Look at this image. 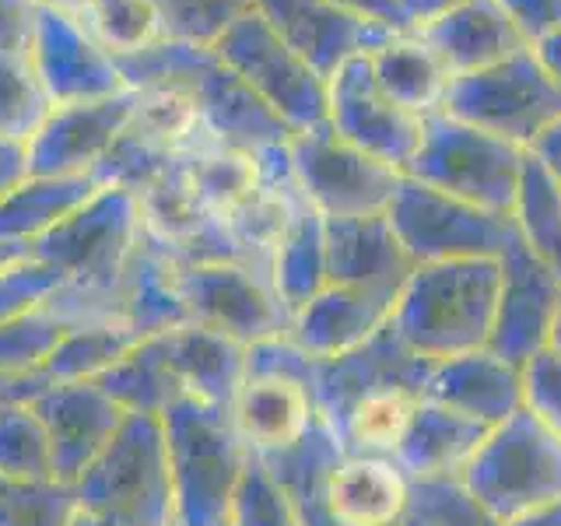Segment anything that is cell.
Returning <instances> with one entry per match:
<instances>
[{
	"mask_svg": "<svg viewBox=\"0 0 561 526\" xmlns=\"http://www.w3.org/2000/svg\"><path fill=\"white\" fill-rule=\"evenodd\" d=\"M25 256H32L28 245H18V242H4V239H0V271L14 267V263L25 260Z\"/></svg>",
	"mask_w": 561,
	"mask_h": 526,
	"instance_id": "91938a15",
	"label": "cell"
},
{
	"mask_svg": "<svg viewBox=\"0 0 561 526\" xmlns=\"http://www.w3.org/2000/svg\"><path fill=\"white\" fill-rule=\"evenodd\" d=\"M526 43H540L561 25V0H499Z\"/></svg>",
	"mask_w": 561,
	"mask_h": 526,
	"instance_id": "c3c4849f",
	"label": "cell"
},
{
	"mask_svg": "<svg viewBox=\"0 0 561 526\" xmlns=\"http://www.w3.org/2000/svg\"><path fill=\"white\" fill-rule=\"evenodd\" d=\"M288 151L298 190L323 218L386 215L403 180V172L393 165L333 134L330 123L295 134L288 140Z\"/></svg>",
	"mask_w": 561,
	"mask_h": 526,
	"instance_id": "4fadbf2b",
	"label": "cell"
},
{
	"mask_svg": "<svg viewBox=\"0 0 561 526\" xmlns=\"http://www.w3.org/2000/svg\"><path fill=\"white\" fill-rule=\"evenodd\" d=\"M428 400L495 428L523 411V365L495 355L491 347L435 362Z\"/></svg>",
	"mask_w": 561,
	"mask_h": 526,
	"instance_id": "603a6c76",
	"label": "cell"
},
{
	"mask_svg": "<svg viewBox=\"0 0 561 526\" xmlns=\"http://www.w3.org/2000/svg\"><path fill=\"white\" fill-rule=\"evenodd\" d=\"M453 481H417L414 499L393 526H443L446 491Z\"/></svg>",
	"mask_w": 561,
	"mask_h": 526,
	"instance_id": "681fc988",
	"label": "cell"
},
{
	"mask_svg": "<svg viewBox=\"0 0 561 526\" xmlns=\"http://www.w3.org/2000/svg\"><path fill=\"white\" fill-rule=\"evenodd\" d=\"M175 285L193 323L245 347L291 333V312L277 298L271 274L253 263H190L175 267Z\"/></svg>",
	"mask_w": 561,
	"mask_h": 526,
	"instance_id": "5bb4252c",
	"label": "cell"
},
{
	"mask_svg": "<svg viewBox=\"0 0 561 526\" xmlns=\"http://www.w3.org/2000/svg\"><path fill=\"white\" fill-rule=\"evenodd\" d=\"M443 526H491V523L481 516V508L467 499V491L453 481V484H449V491H446Z\"/></svg>",
	"mask_w": 561,
	"mask_h": 526,
	"instance_id": "f5cc1de1",
	"label": "cell"
},
{
	"mask_svg": "<svg viewBox=\"0 0 561 526\" xmlns=\"http://www.w3.org/2000/svg\"><path fill=\"white\" fill-rule=\"evenodd\" d=\"M327 221V281L341 288L373 295L397 309L417 263L403 250L386 215L368 218H323Z\"/></svg>",
	"mask_w": 561,
	"mask_h": 526,
	"instance_id": "44dd1931",
	"label": "cell"
},
{
	"mask_svg": "<svg viewBox=\"0 0 561 526\" xmlns=\"http://www.w3.org/2000/svg\"><path fill=\"white\" fill-rule=\"evenodd\" d=\"M523 408L561 435V351L543 347L523 365Z\"/></svg>",
	"mask_w": 561,
	"mask_h": 526,
	"instance_id": "bcb514c9",
	"label": "cell"
},
{
	"mask_svg": "<svg viewBox=\"0 0 561 526\" xmlns=\"http://www.w3.org/2000/svg\"><path fill=\"white\" fill-rule=\"evenodd\" d=\"M393 320V309L376 302L373 295L327 285L312 302L295 312L288 338L306 351L309 358H337L365 344Z\"/></svg>",
	"mask_w": 561,
	"mask_h": 526,
	"instance_id": "484cf974",
	"label": "cell"
},
{
	"mask_svg": "<svg viewBox=\"0 0 561 526\" xmlns=\"http://www.w3.org/2000/svg\"><path fill=\"white\" fill-rule=\"evenodd\" d=\"M491 526H495V523H491Z\"/></svg>",
	"mask_w": 561,
	"mask_h": 526,
	"instance_id": "e7e4bbea",
	"label": "cell"
},
{
	"mask_svg": "<svg viewBox=\"0 0 561 526\" xmlns=\"http://www.w3.org/2000/svg\"><path fill=\"white\" fill-rule=\"evenodd\" d=\"M523 165L526 148L438 110L421 123V145L403 175L463 204L513 215Z\"/></svg>",
	"mask_w": 561,
	"mask_h": 526,
	"instance_id": "9c48e42d",
	"label": "cell"
},
{
	"mask_svg": "<svg viewBox=\"0 0 561 526\" xmlns=\"http://www.w3.org/2000/svg\"><path fill=\"white\" fill-rule=\"evenodd\" d=\"M368 60H373V75L379 88L408 113L425 119L443 110L453 75L443 67V60L417 39V32L393 35L386 46L368 53Z\"/></svg>",
	"mask_w": 561,
	"mask_h": 526,
	"instance_id": "4dcf8cb0",
	"label": "cell"
},
{
	"mask_svg": "<svg viewBox=\"0 0 561 526\" xmlns=\"http://www.w3.org/2000/svg\"><path fill=\"white\" fill-rule=\"evenodd\" d=\"M162 347L183 397L232 408V397L245 376V344L190 320L165 330Z\"/></svg>",
	"mask_w": 561,
	"mask_h": 526,
	"instance_id": "d4e9b609",
	"label": "cell"
},
{
	"mask_svg": "<svg viewBox=\"0 0 561 526\" xmlns=\"http://www.w3.org/2000/svg\"><path fill=\"white\" fill-rule=\"evenodd\" d=\"M232 425L256 460L291 449L323 421L316 400V358L291 338L245 347V376L232 397Z\"/></svg>",
	"mask_w": 561,
	"mask_h": 526,
	"instance_id": "52a82bcc",
	"label": "cell"
},
{
	"mask_svg": "<svg viewBox=\"0 0 561 526\" xmlns=\"http://www.w3.org/2000/svg\"><path fill=\"white\" fill-rule=\"evenodd\" d=\"M46 386L43 376H0V403L4 400H28Z\"/></svg>",
	"mask_w": 561,
	"mask_h": 526,
	"instance_id": "9f6ffc18",
	"label": "cell"
},
{
	"mask_svg": "<svg viewBox=\"0 0 561 526\" xmlns=\"http://www.w3.org/2000/svg\"><path fill=\"white\" fill-rule=\"evenodd\" d=\"M28 175H32L28 172V145L0 137V201L11 197Z\"/></svg>",
	"mask_w": 561,
	"mask_h": 526,
	"instance_id": "f907efd6",
	"label": "cell"
},
{
	"mask_svg": "<svg viewBox=\"0 0 561 526\" xmlns=\"http://www.w3.org/2000/svg\"><path fill=\"white\" fill-rule=\"evenodd\" d=\"M70 526H110V523H102L99 516H92V513H84V508H78V516L70 519Z\"/></svg>",
	"mask_w": 561,
	"mask_h": 526,
	"instance_id": "6125c7cd",
	"label": "cell"
},
{
	"mask_svg": "<svg viewBox=\"0 0 561 526\" xmlns=\"http://www.w3.org/2000/svg\"><path fill=\"white\" fill-rule=\"evenodd\" d=\"M78 22L92 32L95 43L110 49L113 57L137 53L158 39H165L151 0H88V8L78 14Z\"/></svg>",
	"mask_w": 561,
	"mask_h": 526,
	"instance_id": "60d3db41",
	"label": "cell"
},
{
	"mask_svg": "<svg viewBox=\"0 0 561 526\" xmlns=\"http://www.w3.org/2000/svg\"><path fill=\"white\" fill-rule=\"evenodd\" d=\"M28 403L43 418L53 446V473L64 484H75L130 418L95 379L46 382Z\"/></svg>",
	"mask_w": 561,
	"mask_h": 526,
	"instance_id": "e0dca14e",
	"label": "cell"
},
{
	"mask_svg": "<svg viewBox=\"0 0 561 526\" xmlns=\"http://www.w3.org/2000/svg\"><path fill=\"white\" fill-rule=\"evenodd\" d=\"M443 113L530 151L561 119V84L543 70L534 46H526L495 67L453 78Z\"/></svg>",
	"mask_w": 561,
	"mask_h": 526,
	"instance_id": "30bf717a",
	"label": "cell"
},
{
	"mask_svg": "<svg viewBox=\"0 0 561 526\" xmlns=\"http://www.w3.org/2000/svg\"><path fill=\"white\" fill-rule=\"evenodd\" d=\"M70 327L75 323L53 302L4 323L0 327V376H43L46 362Z\"/></svg>",
	"mask_w": 561,
	"mask_h": 526,
	"instance_id": "ab89813d",
	"label": "cell"
},
{
	"mask_svg": "<svg viewBox=\"0 0 561 526\" xmlns=\"http://www.w3.org/2000/svg\"><path fill=\"white\" fill-rule=\"evenodd\" d=\"M534 53H537V60L543 64V70H548V75L561 84V25L543 35L540 43H534Z\"/></svg>",
	"mask_w": 561,
	"mask_h": 526,
	"instance_id": "6f0895ef",
	"label": "cell"
},
{
	"mask_svg": "<svg viewBox=\"0 0 561 526\" xmlns=\"http://www.w3.org/2000/svg\"><path fill=\"white\" fill-rule=\"evenodd\" d=\"M330 4H337L351 14L358 18H368V22H379L386 28H397V32H414L411 22L403 18L400 4L397 0H330Z\"/></svg>",
	"mask_w": 561,
	"mask_h": 526,
	"instance_id": "816d5d0a",
	"label": "cell"
},
{
	"mask_svg": "<svg viewBox=\"0 0 561 526\" xmlns=\"http://www.w3.org/2000/svg\"><path fill=\"white\" fill-rule=\"evenodd\" d=\"M502 288L491 330V351L516 365H526L537 351L551 347V330L561 309V277L523 245L519 232L499 256Z\"/></svg>",
	"mask_w": 561,
	"mask_h": 526,
	"instance_id": "d6986e66",
	"label": "cell"
},
{
	"mask_svg": "<svg viewBox=\"0 0 561 526\" xmlns=\"http://www.w3.org/2000/svg\"><path fill=\"white\" fill-rule=\"evenodd\" d=\"M180 158L165 137H158L151 127L134 119L127 123V130L116 137V145L110 148V155L102 158V165L95 169V180L102 186H119V190H130V193H140L148 190L154 180H162V175L172 169V162Z\"/></svg>",
	"mask_w": 561,
	"mask_h": 526,
	"instance_id": "8d00e7d4",
	"label": "cell"
},
{
	"mask_svg": "<svg viewBox=\"0 0 561 526\" xmlns=\"http://www.w3.org/2000/svg\"><path fill=\"white\" fill-rule=\"evenodd\" d=\"M508 218H513L526 250L561 277V183L543 169L534 151H526L516 204Z\"/></svg>",
	"mask_w": 561,
	"mask_h": 526,
	"instance_id": "836d02e7",
	"label": "cell"
},
{
	"mask_svg": "<svg viewBox=\"0 0 561 526\" xmlns=\"http://www.w3.org/2000/svg\"><path fill=\"white\" fill-rule=\"evenodd\" d=\"M502 526H561V502L548 505V508H537V513H526L519 519H508Z\"/></svg>",
	"mask_w": 561,
	"mask_h": 526,
	"instance_id": "680465c9",
	"label": "cell"
},
{
	"mask_svg": "<svg viewBox=\"0 0 561 526\" xmlns=\"http://www.w3.org/2000/svg\"><path fill=\"white\" fill-rule=\"evenodd\" d=\"M53 113V99L35 75L32 53H0V137L28 140Z\"/></svg>",
	"mask_w": 561,
	"mask_h": 526,
	"instance_id": "f35d334b",
	"label": "cell"
},
{
	"mask_svg": "<svg viewBox=\"0 0 561 526\" xmlns=\"http://www.w3.org/2000/svg\"><path fill=\"white\" fill-rule=\"evenodd\" d=\"M151 8L162 22L165 39L215 46L253 4L250 0H151Z\"/></svg>",
	"mask_w": 561,
	"mask_h": 526,
	"instance_id": "7bdbcfd3",
	"label": "cell"
},
{
	"mask_svg": "<svg viewBox=\"0 0 561 526\" xmlns=\"http://www.w3.org/2000/svg\"><path fill=\"white\" fill-rule=\"evenodd\" d=\"M140 242H145V225H140L137 193L102 186L92 201L28 250L64 277V288L49 302L78 327L116 320V291Z\"/></svg>",
	"mask_w": 561,
	"mask_h": 526,
	"instance_id": "7a4b0ae2",
	"label": "cell"
},
{
	"mask_svg": "<svg viewBox=\"0 0 561 526\" xmlns=\"http://www.w3.org/2000/svg\"><path fill=\"white\" fill-rule=\"evenodd\" d=\"M183 169L197 201L218 218L260 186L256 155L221 145L218 137H204L197 148L183 151Z\"/></svg>",
	"mask_w": 561,
	"mask_h": 526,
	"instance_id": "d6a6232c",
	"label": "cell"
},
{
	"mask_svg": "<svg viewBox=\"0 0 561 526\" xmlns=\"http://www.w3.org/2000/svg\"><path fill=\"white\" fill-rule=\"evenodd\" d=\"M60 288H64V277L53 271L49 263L35 256H25V260H18L14 267L0 271V327L46 306Z\"/></svg>",
	"mask_w": 561,
	"mask_h": 526,
	"instance_id": "ee69618b",
	"label": "cell"
},
{
	"mask_svg": "<svg viewBox=\"0 0 561 526\" xmlns=\"http://www.w3.org/2000/svg\"><path fill=\"white\" fill-rule=\"evenodd\" d=\"M35 4H43V8H57V11H67V14H81L88 8V0H35Z\"/></svg>",
	"mask_w": 561,
	"mask_h": 526,
	"instance_id": "94428289",
	"label": "cell"
},
{
	"mask_svg": "<svg viewBox=\"0 0 561 526\" xmlns=\"http://www.w3.org/2000/svg\"><path fill=\"white\" fill-rule=\"evenodd\" d=\"M386 218L417 267L446 260H499L516 239L508 215L446 197L411 175L400 180Z\"/></svg>",
	"mask_w": 561,
	"mask_h": 526,
	"instance_id": "8fae6325",
	"label": "cell"
},
{
	"mask_svg": "<svg viewBox=\"0 0 561 526\" xmlns=\"http://www.w3.org/2000/svg\"><path fill=\"white\" fill-rule=\"evenodd\" d=\"M330 88V127L347 145L403 172L421 145V116L408 113L382 92L368 53L351 57L337 75L327 81Z\"/></svg>",
	"mask_w": 561,
	"mask_h": 526,
	"instance_id": "9a60e30c",
	"label": "cell"
},
{
	"mask_svg": "<svg viewBox=\"0 0 561 526\" xmlns=\"http://www.w3.org/2000/svg\"><path fill=\"white\" fill-rule=\"evenodd\" d=\"M488 432L491 428L481 425V421L449 411L435 400H425V408L417 411L414 425L397 453V464L414 481H460Z\"/></svg>",
	"mask_w": 561,
	"mask_h": 526,
	"instance_id": "4316f807",
	"label": "cell"
},
{
	"mask_svg": "<svg viewBox=\"0 0 561 526\" xmlns=\"http://www.w3.org/2000/svg\"><path fill=\"white\" fill-rule=\"evenodd\" d=\"M75 516V484L0 478V526H70Z\"/></svg>",
	"mask_w": 561,
	"mask_h": 526,
	"instance_id": "b9f144b4",
	"label": "cell"
},
{
	"mask_svg": "<svg viewBox=\"0 0 561 526\" xmlns=\"http://www.w3.org/2000/svg\"><path fill=\"white\" fill-rule=\"evenodd\" d=\"M28 400L0 403V478L57 481L46 425Z\"/></svg>",
	"mask_w": 561,
	"mask_h": 526,
	"instance_id": "74e56055",
	"label": "cell"
},
{
	"mask_svg": "<svg viewBox=\"0 0 561 526\" xmlns=\"http://www.w3.org/2000/svg\"><path fill=\"white\" fill-rule=\"evenodd\" d=\"M295 134L323 127L330 119L327 78L298 57L291 46L250 8L210 46Z\"/></svg>",
	"mask_w": 561,
	"mask_h": 526,
	"instance_id": "7c38bea8",
	"label": "cell"
},
{
	"mask_svg": "<svg viewBox=\"0 0 561 526\" xmlns=\"http://www.w3.org/2000/svg\"><path fill=\"white\" fill-rule=\"evenodd\" d=\"M271 285L285 309L302 312L316 295H320L327 281V221L309 201L298 204L295 218L288 225L285 239L271 256Z\"/></svg>",
	"mask_w": 561,
	"mask_h": 526,
	"instance_id": "1f68e13d",
	"label": "cell"
},
{
	"mask_svg": "<svg viewBox=\"0 0 561 526\" xmlns=\"http://www.w3.org/2000/svg\"><path fill=\"white\" fill-rule=\"evenodd\" d=\"M113 316L137 338H154V333L190 323L180 285H175V263L165 260L154 245L140 242L116 291Z\"/></svg>",
	"mask_w": 561,
	"mask_h": 526,
	"instance_id": "83f0119b",
	"label": "cell"
},
{
	"mask_svg": "<svg viewBox=\"0 0 561 526\" xmlns=\"http://www.w3.org/2000/svg\"><path fill=\"white\" fill-rule=\"evenodd\" d=\"M341 456L344 449L337 443V435L330 432L327 421H320L291 449L260 460L274 478V484L285 491L298 526H333L327 513V484H330V470L337 467Z\"/></svg>",
	"mask_w": 561,
	"mask_h": 526,
	"instance_id": "f1b7e54d",
	"label": "cell"
},
{
	"mask_svg": "<svg viewBox=\"0 0 561 526\" xmlns=\"http://www.w3.org/2000/svg\"><path fill=\"white\" fill-rule=\"evenodd\" d=\"M488 523H508L561 502V435L530 411H516L488 432L456 481Z\"/></svg>",
	"mask_w": 561,
	"mask_h": 526,
	"instance_id": "8992f818",
	"label": "cell"
},
{
	"mask_svg": "<svg viewBox=\"0 0 561 526\" xmlns=\"http://www.w3.org/2000/svg\"><path fill=\"white\" fill-rule=\"evenodd\" d=\"M250 4L280 35V43L291 46L327 81L351 57L376 53L393 35H403L330 4V0H250Z\"/></svg>",
	"mask_w": 561,
	"mask_h": 526,
	"instance_id": "2e32d148",
	"label": "cell"
},
{
	"mask_svg": "<svg viewBox=\"0 0 561 526\" xmlns=\"http://www.w3.org/2000/svg\"><path fill=\"white\" fill-rule=\"evenodd\" d=\"M140 341L145 338H137L134 330H127L116 320L78 323L67 330V338L53 351V358L43 368V379L46 382L102 379L119 358H127Z\"/></svg>",
	"mask_w": 561,
	"mask_h": 526,
	"instance_id": "d590c367",
	"label": "cell"
},
{
	"mask_svg": "<svg viewBox=\"0 0 561 526\" xmlns=\"http://www.w3.org/2000/svg\"><path fill=\"white\" fill-rule=\"evenodd\" d=\"M499 260L421 263L393 309V330L414 355L446 362L491 344L499 309Z\"/></svg>",
	"mask_w": 561,
	"mask_h": 526,
	"instance_id": "277c9868",
	"label": "cell"
},
{
	"mask_svg": "<svg viewBox=\"0 0 561 526\" xmlns=\"http://www.w3.org/2000/svg\"><path fill=\"white\" fill-rule=\"evenodd\" d=\"M530 151L540 158L543 169H548L554 180L561 183V119L554 123V127H548V130L537 137V145Z\"/></svg>",
	"mask_w": 561,
	"mask_h": 526,
	"instance_id": "db71d44e",
	"label": "cell"
},
{
	"mask_svg": "<svg viewBox=\"0 0 561 526\" xmlns=\"http://www.w3.org/2000/svg\"><path fill=\"white\" fill-rule=\"evenodd\" d=\"M39 8L35 0H0V53H32Z\"/></svg>",
	"mask_w": 561,
	"mask_h": 526,
	"instance_id": "7dc6e473",
	"label": "cell"
},
{
	"mask_svg": "<svg viewBox=\"0 0 561 526\" xmlns=\"http://www.w3.org/2000/svg\"><path fill=\"white\" fill-rule=\"evenodd\" d=\"M78 508L110 526H172V473L162 418L130 414L75 481Z\"/></svg>",
	"mask_w": 561,
	"mask_h": 526,
	"instance_id": "ba28073f",
	"label": "cell"
},
{
	"mask_svg": "<svg viewBox=\"0 0 561 526\" xmlns=\"http://www.w3.org/2000/svg\"><path fill=\"white\" fill-rule=\"evenodd\" d=\"M417 481L393 456L344 453L330 470L327 513L333 526H393L414 499Z\"/></svg>",
	"mask_w": 561,
	"mask_h": 526,
	"instance_id": "cb8c5ba5",
	"label": "cell"
},
{
	"mask_svg": "<svg viewBox=\"0 0 561 526\" xmlns=\"http://www.w3.org/2000/svg\"><path fill=\"white\" fill-rule=\"evenodd\" d=\"M551 347L561 351V309H558V320H554V330H551Z\"/></svg>",
	"mask_w": 561,
	"mask_h": 526,
	"instance_id": "be15d7a7",
	"label": "cell"
},
{
	"mask_svg": "<svg viewBox=\"0 0 561 526\" xmlns=\"http://www.w3.org/2000/svg\"><path fill=\"white\" fill-rule=\"evenodd\" d=\"M116 64L123 84L134 88V92H140V88L180 92L221 145L256 151L267 145H288L295 137L288 123L210 46L158 39L137 53H123Z\"/></svg>",
	"mask_w": 561,
	"mask_h": 526,
	"instance_id": "3957f363",
	"label": "cell"
},
{
	"mask_svg": "<svg viewBox=\"0 0 561 526\" xmlns=\"http://www.w3.org/2000/svg\"><path fill=\"white\" fill-rule=\"evenodd\" d=\"M232 526H298L285 491L274 484L267 467L253 460V456H250V467H245V478L236 499Z\"/></svg>",
	"mask_w": 561,
	"mask_h": 526,
	"instance_id": "f6af8a7d",
	"label": "cell"
},
{
	"mask_svg": "<svg viewBox=\"0 0 561 526\" xmlns=\"http://www.w3.org/2000/svg\"><path fill=\"white\" fill-rule=\"evenodd\" d=\"M162 428L172 473V526H232L250 453L228 408L175 397L162 411Z\"/></svg>",
	"mask_w": 561,
	"mask_h": 526,
	"instance_id": "5b68a950",
	"label": "cell"
},
{
	"mask_svg": "<svg viewBox=\"0 0 561 526\" xmlns=\"http://www.w3.org/2000/svg\"><path fill=\"white\" fill-rule=\"evenodd\" d=\"M105 393H110L127 414H154L162 418V411L180 393V382H175L172 368L165 362V347H162V333L140 341L127 358H119L110 373L95 379Z\"/></svg>",
	"mask_w": 561,
	"mask_h": 526,
	"instance_id": "e575fe53",
	"label": "cell"
},
{
	"mask_svg": "<svg viewBox=\"0 0 561 526\" xmlns=\"http://www.w3.org/2000/svg\"><path fill=\"white\" fill-rule=\"evenodd\" d=\"M32 64L53 105L99 102L127 88L113 53L99 46L75 14L57 8H39Z\"/></svg>",
	"mask_w": 561,
	"mask_h": 526,
	"instance_id": "ac0fdd59",
	"label": "cell"
},
{
	"mask_svg": "<svg viewBox=\"0 0 561 526\" xmlns=\"http://www.w3.org/2000/svg\"><path fill=\"white\" fill-rule=\"evenodd\" d=\"M397 4H400L403 18L411 22V28H417V25L432 22L435 14H443L446 8L460 4V0H397Z\"/></svg>",
	"mask_w": 561,
	"mask_h": 526,
	"instance_id": "11a10c76",
	"label": "cell"
},
{
	"mask_svg": "<svg viewBox=\"0 0 561 526\" xmlns=\"http://www.w3.org/2000/svg\"><path fill=\"white\" fill-rule=\"evenodd\" d=\"M432 365L400 341L393 323L347 355L316 362V400L341 449L397 460L428 400Z\"/></svg>",
	"mask_w": 561,
	"mask_h": 526,
	"instance_id": "6da1fadb",
	"label": "cell"
},
{
	"mask_svg": "<svg viewBox=\"0 0 561 526\" xmlns=\"http://www.w3.org/2000/svg\"><path fill=\"white\" fill-rule=\"evenodd\" d=\"M414 32L443 60L453 78L495 67L530 46L499 0H460V4L446 8Z\"/></svg>",
	"mask_w": 561,
	"mask_h": 526,
	"instance_id": "7402d4cb",
	"label": "cell"
},
{
	"mask_svg": "<svg viewBox=\"0 0 561 526\" xmlns=\"http://www.w3.org/2000/svg\"><path fill=\"white\" fill-rule=\"evenodd\" d=\"M102 190L95 175H28L0 201V239L32 245Z\"/></svg>",
	"mask_w": 561,
	"mask_h": 526,
	"instance_id": "f546056e",
	"label": "cell"
},
{
	"mask_svg": "<svg viewBox=\"0 0 561 526\" xmlns=\"http://www.w3.org/2000/svg\"><path fill=\"white\" fill-rule=\"evenodd\" d=\"M140 95L123 88L119 95L78 105H53L49 119L28 140L32 175H95L116 137L127 130Z\"/></svg>",
	"mask_w": 561,
	"mask_h": 526,
	"instance_id": "ffe728a7",
	"label": "cell"
}]
</instances>
